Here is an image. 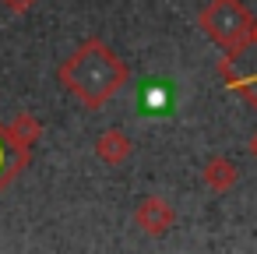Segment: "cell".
Wrapping results in <instances>:
<instances>
[{
  "mask_svg": "<svg viewBox=\"0 0 257 254\" xmlns=\"http://www.w3.org/2000/svg\"><path fill=\"white\" fill-rule=\"evenodd\" d=\"M253 81H257V78H253Z\"/></svg>",
  "mask_w": 257,
  "mask_h": 254,
  "instance_id": "obj_11",
  "label": "cell"
},
{
  "mask_svg": "<svg viewBox=\"0 0 257 254\" xmlns=\"http://www.w3.org/2000/svg\"><path fill=\"white\" fill-rule=\"evenodd\" d=\"M201 29L222 50L239 53L250 43V11L243 8V0H211L201 11Z\"/></svg>",
  "mask_w": 257,
  "mask_h": 254,
  "instance_id": "obj_2",
  "label": "cell"
},
{
  "mask_svg": "<svg viewBox=\"0 0 257 254\" xmlns=\"http://www.w3.org/2000/svg\"><path fill=\"white\" fill-rule=\"evenodd\" d=\"M134 222L148 233V236H162V233H169L173 229V222H176V212H173V205L166 201V198H141L138 201V208H134Z\"/></svg>",
  "mask_w": 257,
  "mask_h": 254,
  "instance_id": "obj_3",
  "label": "cell"
},
{
  "mask_svg": "<svg viewBox=\"0 0 257 254\" xmlns=\"http://www.w3.org/2000/svg\"><path fill=\"white\" fill-rule=\"evenodd\" d=\"M145 103H152V106H166V92H152V96H145Z\"/></svg>",
  "mask_w": 257,
  "mask_h": 254,
  "instance_id": "obj_9",
  "label": "cell"
},
{
  "mask_svg": "<svg viewBox=\"0 0 257 254\" xmlns=\"http://www.w3.org/2000/svg\"><path fill=\"white\" fill-rule=\"evenodd\" d=\"M57 81L67 96H74L85 110H102L123 85H127V64L116 57L113 46H106L99 36H88L60 67Z\"/></svg>",
  "mask_w": 257,
  "mask_h": 254,
  "instance_id": "obj_1",
  "label": "cell"
},
{
  "mask_svg": "<svg viewBox=\"0 0 257 254\" xmlns=\"http://www.w3.org/2000/svg\"><path fill=\"white\" fill-rule=\"evenodd\" d=\"M32 162V155L29 152H22V148H15L11 145V138H8V127L0 124V191H4L25 166Z\"/></svg>",
  "mask_w": 257,
  "mask_h": 254,
  "instance_id": "obj_5",
  "label": "cell"
},
{
  "mask_svg": "<svg viewBox=\"0 0 257 254\" xmlns=\"http://www.w3.org/2000/svg\"><path fill=\"white\" fill-rule=\"evenodd\" d=\"M0 4H4L8 11H15V15H25V11L36 4V0H0Z\"/></svg>",
  "mask_w": 257,
  "mask_h": 254,
  "instance_id": "obj_8",
  "label": "cell"
},
{
  "mask_svg": "<svg viewBox=\"0 0 257 254\" xmlns=\"http://www.w3.org/2000/svg\"><path fill=\"white\" fill-rule=\"evenodd\" d=\"M250 155H253V159H257V134H253V138H250Z\"/></svg>",
  "mask_w": 257,
  "mask_h": 254,
  "instance_id": "obj_10",
  "label": "cell"
},
{
  "mask_svg": "<svg viewBox=\"0 0 257 254\" xmlns=\"http://www.w3.org/2000/svg\"><path fill=\"white\" fill-rule=\"evenodd\" d=\"M236 177H239V170H236V162L225 159V155H211V159L204 162V184H208L215 194H225V191L236 184Z\"/></svg>",
  "mask_w": 257,
  "mask_h": 254,
  "instance_id": "obj_7",
  "label": "cell"
},
{
  "mask_svg": "<svg viewBox=\"0 0 257 254\" xmlns=\"http://www.w3.org/2000/svg\"><path fill=\"white\" fill-rule=\"evenodd\" d=\"M131 152H134V141H131L120 127H109V131H102V134L95 138V155H99L106 166H123V162L131 159Z\"/></svg>",
  "mask_w": 257,
  "mask_h": 254,
  "instance_id": "obj_4",
  "label": "cell"
},
{
  "mask_svg": "<svg viewBox=\"0 0 257 254\" xmlns=\"http://www.w3.org/2000/svg\"><path fill=\"white\" fill-rule=\"evenodd\" d=\"M8 138H11L15 148H22V152L32 155L36 141L43 138V124H39V117H36V113H18V117L8 124Z\"/></svg>",
  "mask_w": 257,
  "mask_h": 254,
  "instance_id": "obj_6",
  "label": "cell"
}]
</instances>
